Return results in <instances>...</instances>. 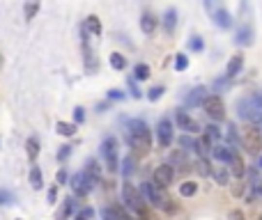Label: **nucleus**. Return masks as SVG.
<instances>
[{"label":"nucleus","instance_id":"obj_35","mask_svg":"<svg viewBox=\"0 0 262 220\" xmlns=\"http://www.w3.org/2000/svg\"><path fill=\"white\" fill-rule=\"evenodd\" d=\"M189 48H191V53H200L202 48H205V44H202V39L198 35H193L189 39Z\"/></svg>","mask_w":262,"mask_h":220},{"label":"nucleus","instance_id":"obj_7","mask_svg":"<svg viewBox=\"0 0 262 220\" xmlns=\"http://www.w3.org/2000/svg\"><path fill=\"white\" fill-rule=\"evenodd\" d=\"M202 110L207 113L212 122H223L226 119V103L218 94H207L205 101H202Z\"/></svg>","mask_w":262,"mask_h":220},{"label":"nucleus","instance_id":"obj_44","mask_svg":"<svg viewBox=\"0 0 262 220\" xmlns=\"http://www.w3.org/2000/svg\"><path fill=\"white\" fill-rule=\"evenodd\" d=\"M129 89H131V97H133V99L143 97V92L138 89V85H136V80H133V78H129Z\"/></svg>","mask_w":262,"mask_h":220},{"label":"nucleus","instance_id":"obj_46","mask_svg":"<svg viewBox=\"0 0 262 220\" xmlns=\"http://www.w3.org/2000/svg\"><path fill=\"white\" fill-rule=\"evenodd\" d=\"M228 220H246V216L242 209H232V211L228 213Z\"/></svg>","mask_w":262,"mask_h":220},{"label":"nucleus","instance_id":"obj_52","mask_svg":"<svg viewBox=\"0 0 262 220\" xmlns=\"http://www.w3.org/2000/svg\"><path fill=\"white\" fill-rule=\"evenodd\" d=\"M0 67H2V58H0Z\"/></svg>","mask_w":262,"mask_h":220},{"label":"nucleus","instance_id":"obj_43","mask_svg":"<svg viewBox=\"0 0 262 220\" xmlns=\"http://www.w3.org/2000/svg\"><path fill=\"white\" fill-rule=\"evenodd\" d=\"M46 200H49V204H55V200H58V186H51L46 191Z\"/></svg>","mask_w":262,"mask_h":220},{"label":"nucleus","instance_id":"obj_5","mask_svg":"<svg viewBox=\"0 0 262 220\" xmlns=\"http://www.w3.org/2000/svg\"><path fill=\"white\" fill-rule=\"evenodd\" d=\"M101 156L108 167V172H120V159H117V138L115 135H106L101 140Z\"/></svg>","mask_w":262,"mask_h":220},{"label":"nucleus","instance_id":"obj_48","mask_svg":"<svg viewBox=\"0 0 262 220\" xmlns=\"http://www.w3.org/2000/svg\"><path fill=\"white\" fill-rule=\"evenodd\" d=\"M79 216H83V218H85V220H90V218H92V216H95V211H92L90 206H85V209H81V211H79Z\"/></svg>","mask_w":262,"mask_h":220},{"label":"nucleus","instance_id":"obj_27","mask_svg":"<svg viewBox=\"0 0 262 220\" xmlns=\"http://www.w3.org/2000/svg\"><path fill=\"white\" fill-rule=\"evenodd\" d=\"M108 62H111V67H113L115 71H122V69H127V58H124L122 53H111V58H108Z\"/></svg>","mask_w":262,"mask_h":220},{"label":"nucleus","instance_id":"obj_8","mask_svg":"<svg viewBox=\"0 0 262 220\" xmlns=\"http://www.w3.org/2000/svg\"><path fill=\"white\" fill-rule=\"evenodd\" d=\"M69 186H71V193L76 195V197H85V195H90V191L95 188V186H92V181H90V179H87L83 172L71 175Z\"/></svg>","mask_w":262,"mask_h":220},{"label":"nucleus","instance_id":"obj_11","mask_svg":"<svg viewBox=\"0 0 262 220\" xmlns=\"http://www.w3.org/2000/svg\"><path fill=\"white\" fill-rule=\"evenodd\" d=\"M175 124H177V129H182L186 135H189V133H198V131H200L198 122H196L189 113H184V110H180V113L175 115Z\"/></svg>","mask_w":262,"mask_h":220},{"label":"nucleus","instance_id":"obj_17","mask_svg":"<svg viewBox=\"0 0 262 220\" xmlns=\"http://www.w3.org/2000/svg\"><path fill=\"white\" fill-rule=\"evenodd\" d=\"M214 18V23H216L221 30H228V28H232V16H230V12L226 7H216V12L212 14Z\"/></svg>","mask_w":262,"mask_h":220},{"label":"nucleus","instance_id":"obj_51","mask_svg":"<svg viewBox=\"0 0 262 220\" xmlns=\"http://www.w3.org/2000/svg\"><path fill=\"white\" fill-rule=\"evenodd\" d=\"M74 220H85V218H83V216H79V213H76V216H74Z\"/></svg>","mask_w":262,"mask_h":220},{"label":"nucleus","instance_id":"obj_33","mask_svg":"<svg viewBox=\"0 0 262 220\" xmlns=\"http://www.w3.org/2000/svg\"><path fill=\"white\" fill-rule=\"evenodd\" d=\"M226 140H228V147H230V149H235V145L239 142V135H237V131H235V126H232V124L228 126V131H226Z\"/></svg>","mask_w":262,"mask_h":220},{"label":"nucleus","instance_id":"obj_39","mask_svg":"<svg viewBox=\"0 0 262 220\" xmlns=\"http://www.w3.org/2000/svg\"><path fill=\"white\" fill-rule=\"evenodd\" d=\"M196 167H198V172H200L202 176H210V175H212V167L207 165V161H205V159H198Z\"/></svg>","mask_w":262,"mask_h":220},{"label":"nucleus","instance_id":"obj_23","mask_svg":"<svg viewBox=\"0 0 262 220\" xmlns=\"http://www.w3.org/2000/svg\"><path fill=\"white\" fill-rule=\"evenodd\" d=\"M26 154H28V161L35 163L37 156H39V140L37 138H28L26 140Z\"/></svg>","mask_w":262,"mask_h":220},{"label":"nucleus","instance_id":"obj_47","mask_svg":"<svg viewBox=\"0 0 262 220\" xmlns=\"http://www.w3.org/2000/svg\"><path fill=\"white\" fill-rule=\"evenodd\" d=\"M14 202V195L9 191H0V204H12Z\"/></svg>","mask_w":262,"mask_h":220},{"label":"nucleus","instance_id":"obj_30","mask_svg":"<svg viewBox=\"0 0 262 220\" xmlns=\"http://www.w3.org/2000/svg\"><path fill=\"white\" fill-rule=\"evenodd\" d=\"M147 78H149V67L147 64H143V62L136 64V67H133V80H147Z\"/></svg>","mask_w":262,"mask_h":220},{"label":"nucleus","instance_id":"obj_21","mask_svg":"<svg viewBox=\"0 0 262 220\" xmlns=\"http://www.w3.org/2000/svg\"><path fill=\"white\" fill-rule=\"evenodd\" d=\"M180 145H182V149H184V151H193V154H200V159H202L200 140H196V138H191V135H182V138H180Z\"/></svg>","mask_w":262,"mask_h":220},{"label":"nucleus","instance_id":"obj_15","mask_svg":"<svg viewBox=\"0 0 262 220\" xmlns=\"http://www.w3.org/2000/svg\"><path fill=\"white\" fill-rule=\"evenodd\" d=\"M242 69H244V58H242V55H232L226 64V78H235V76H239Z\"/></svg>","mask_w":262,"mask_h":220},{"label":"nucleus","instance_id":"obj_29","mask_svg":"<svg viewBox=\"0 0 262 220\" xmlns=\"http://www.w3.org/2000/svg\"><path fill=\"white\" fill-rule=\"evenodd\" d=\"M39 7H42L39 2H26V5H23V18H26V21H33V18L37 16V12H39Z\"/></svg>","mask_w":262,"mask_h":220},{"label":"nucleus","instance_id":"obj_9","mask_svg":"<svg viewBox=\"0 0 262 220\" xmlns=\"http://www.w3.org/2000/svg\"><path fill=\"white\" fill-rule=\"evenodd\" d=\"M173 138H175V133H173V119L164 117V119L157 124V140H159V145H161V147H170V145H173Z\"/></svg>","mask_w":262,"mask_h":220},{"label":"nucleus","instance_id":"obj_18","mask_svg":"<svg viewBox=\"0 0 262 220\" xmlns=\"http://www.w3.org/2000/svg\"><path fill=\"white\" fill-rule=\"evenodd\" d=\"M161 23H164V32H166V35H173L175 28H177V9L168 7L166 12H164V18H161Z\"/></svg>","mask_w":262,"mask_h":220},{"label":"nucleus","instance_id":"obj_26","mask_svg":"<svg viewBox=\"0 0 262 220\" xmlns=\"http://www.w3.org/2000/svg\"><path fill=\"white\" fill-rule=\"evenodd\" d=\"M55 131L65 135V138H71V135H76V124L74 122H55Z\"/></svg>","mask_w":262,"mask_h":220},{"label":"nucleus","instance_id":"obj_42","mask_svg":"<svg viewBox=\"0 0 262 220\" xmlns=\"http://www.w3.org/2000/svg\"><path fill=\"white\" fill-rule=\"evenodd\" d=\"M55 181H58V186L69 184V176H67V170H65V167H62V170H58V175H55Z\"/></svg>","mask_w":262,"mask_h":220},{"label":"nucleus","instance_id":"obj_28","mask_svg":"<svg viewBox=\"0 0 262 220\" xmlns=\"http://www.w3.org/2000/svg\"><path fill=\"white\" fill-rule=\"evenodd\" d=\"M196 193H198V184L196 181H184V184H180V195L182 197H193Z\"/></svg>","mask_w":262,"mask_h":220},{"label":"nucleus","instance_id":"obj_36","mask_svg":"<svg viewBox=\"0 0 262 220\" xmlns=\"http://www.w3.org/2000/svg\"><path fill=\"white\" fill-rule=\"evenodd\" d=\"M120 172H122L124 176H131V172H133V156H127V159L122 161V165H120Z\"/></svg>","mask_w":262,"mask_h":220},{"label":"nucleus","instance_id":"obj_16","mask_svg":"<svg viewBox=\"0 0 262 220\" xmlns=\"http://www.w3.org/2000/svg\"><path fill=\"white\" fill-rule=\"evenodd\" d=\"M226 167H228V172H230V176H235V179H244V176H246L244 161H242V156H239V154H235V156H232V161H230Z\"/></svg>","mask_w":262,"mask_h":220},{"label":"nucleus","instance_id":"obj_49","mask_svg":"<svg viewBox=\"0 0 262 220\" xmlns=\"http://www.w3.org/2000/svg\"><path fill=\"white\" fill-rule=\"evenodd\" d=\"M205 9H207V12H216V5H214L212 0H205Z\"/></svg>","mask_w":262,"mask_h":220},{"label":"nucleus","instance_id":"obj_40","mask_svg":"<svg viewBox=\"0 0 262 220\" xmlns=\"http://www.w3.org/2000/svg\"><path fill=\"white\" fill-rule=\"evenodd\" d=\"M205 135H207V138H212V140H216V138H221V131H218L216 124H207V129H205Z\"/></svg>","mask_w":262,"mask_h":220},{"label":"nucleus","instance_id":"obj_31","mask_svg":"<svg viewBox=\"0 0 262 220\" xmlns=\"http://www.w3.org/2000/svg\"><path fill=\"white\" fill-rule=\"evenodd\" d=\"M173 69H175V71H186V69H189V55H184V53H177V55H175Z\"/></svg>","mask_w":262,"mask_h":220},{"label":"nucleus","instance_id":"obj_6","mask_svg":"<svg viewBox=\"0 0 262 220\" xmlns=\"http://www.w3.org/2000/svg\"><path fill=\"white\" fill-rule=\"evenodd\" d=\"M242 142L248 154H255V156L262 154V133L255 124H246V129L242 131Z\"/></svg>","mask_w":262,"mask_h":220},{"label":"nucleus","instance_id":"obj_10","mask_svg":"<svg viewBox=\"0 0 262 220\" xmlns=\"http://www.w3.org/2000/svg\"><path fill=\"white\" fill-rule=\"evenodd\" d=\"M175 179V167L170 165V163H161V165L154 170V184L159 186V188H168V186L173 184Z\"/></svg>","mask_w":262,"mask_h":220},{"label":"nucleus","instance_id":"obj_34","mask_svg":"<svg viewBox=\"0 0 262 220\" xmlns=\"http://www.w3.org/2000/svg\"><path fill=\"white\" fill-rule=\"evenodd\" d=\"M164 92H166V88L164 85H157V88H152V89H147V101H159V99L164 97Z\"/></svg>","mask_w":262,"mask_h":220},{"label":"nucleus","instance_id":"obj_14","mask_svg":"<svg viewBox=\"0 0 262 220\" xmlns=\"http://www.w3.org/2000/svg\"><path fill=\"white\" fill-rule=\"evenodd\" d=\"M83 175L92 181V186L99 184V179H101V165L97 163V159H87L85 163V170H83Z\"/></svg>","mask_w":262,"mask_h":220},{"label":"nucleus","instance_id":"obj_45","mask_svg":"<svg viewBox=\"0 0 262 220\" xmlns=\"http://www.w3.org/2000/svg\"><path fill=\"white\" fill-rule=\"evenodd\" d=\"M127 97L122 89H108V99H113V101H122V99Z\"/></svg>","mask_w":262,"mask_h":220},{"label":"nucleus","instance_id":"obj_41","mask_svg":"<svg viewBox=\"0 0 262 220\" xmlns=\"http://www.w3.org/2000/svg\"><path fill=\"white\" fill-rule=\"evenodd\" d=\"M69 154H71V145H62L60 151H58V161H60V163H65V161L69 159Z\"/></svg>","mask_w":262,"mask_h":220},{"label":"nucleus","instance_id":"obj_12","mask_svg":"<svg viewBox=\"0 0 262 220\" xmlns=\"http://www.w3.org/2000/svg\"><path fill=\"white\" fill-rule=\"evenodd\" d=\"M207 97V89L205 88H193L186 97H184V108H198L202 106V101Z\"/></svg>","mask_w":262,"mask_h":220},{"label":"nucleus","instance_id":"obj_3","mask_svg":"<svg viewBox=\"0 0 262 220\" xmlns=\"http://www.w3.org/2000/svg\"><path fill=\"white\" fill-rule=\"evenodd\" d=\"M140 193L145 195V200H147L154 209H159V211H164V213H175V206L173 202H170V197L166 195V191L164 188H159L154 181H145L143 184V191Z\"/></svg>","mask_w":262,"mask_h":220},{"label":"nucleus","instance_id":"obj_1","mask_svg":"<svg viewBox=\"0 0 262 220\" xmlns=\"http://www.w3.org/2000/svg\"><path fill=\"white\" fill-rule=\"evenodd\" d=\"M124 133H127V140H129L131 147L147 149L152 145V131L143 119H127L124 122Z\"/></svg>","mask_w":262,"mask_h":220},{"label":"nucleus","instance_id":"obj_2","mask_svg":"<svg viewBox=\"0 0 262 220\" xmlns=\"http://www.w3.org/2000/svg\"><path fill=\"white\" fill-rule=\"evenodd\" d=\"M239 108V117L248 124H260L262 122V92H255L251 97H242L237 101Z\"/></svg>","mask_w":262,"mask_h":220},{"label":"nucleus","instance_id":"obj_37","mask_svg":"<svg viewBox=\"0 0 262 220\" xmlns=\"http://www.w3.org/2000/svg\"><path fill=\"white\" fill-rule=\"evenodd\" d=\"M74 211H76V200L74 197H67L65 200V206H62V216H69Z\"/></svg>","mask_w":262,"mask_h":220},{"label":"nucleus","instance_id":"obj_13","mask_svg":"<svg viewBox=\"0 0 262 220\" xmlns=\"http://www.w3.org/2000/svg\"><path fill=\"white\" fill-rule=\"evenodd\" d=\"M157 28H159V18L152 12H143V16H140V30L145 35H154Z\"/></svg>","mask_w":262,"mask_h":220},{"label":"nucleus","instance_id":"obj_38","mask_svg":"<svg viewBox=\"0 0 262 220\" xmlns=\"http://www.w3.org/2000/svg\"><path fill=\"white\" fill-rule=\"evenodd\" d=\"M83 122H85V108L76 106V108H74V124L79 126V124H83Z\"/></svg>","mask_w":262,"mask_h":220},{"label":"nucleus","instance_id":"obj_19","mask_svg":"<svg viewBox=\"0 0 262 220\" xmlns=\"http://www.w3.org/2000/svg\"><path fill=\"white\" fill-rule=\"evenodd\" d=\"M235 42L239 46H251V44H253V28H251V26H242L239 30H237Z\"/></svg>","mask_w":262,"mask_h":220},{"label":"nucleus","instance_id":"obj_4","mask_svg":"<svg viewBox=\"0 0 262 220\" xmlns=\"http://www.w3.org/2000/svg\"><path fill=\"white\" fill-rule=\"evenodd\" d=\"M122 202L127 204V209L133 211L138 218H147V211H145V200H143V193H140L136 186L131 184L129 179L122 184Z\"/></svg>","mask_w":262,"mask_h":220},{"label":"nucleus","instance_id":"obj_24","mask_svg":"<svg viewBox=\"0 0 262 220\" xmlns=\"http://www.w3.org/2000/svg\"><path fill=\"white\" fill-rule=\"evenodd\" d=\"M83 28H85V32H90V35H95V37L101 35V21H99L95 14L85 18V26H83Z\"/></svg>","mask_w":262,"mask_h":220},{"label":"nucleus","instance_id":"obj_50","mask_svg":"<svg viewBox=\"0 0 262 220\" xmlns=\"http://www.w3.org/2000/svg\"><path fill=\"white\" fill-rule=\"evenodd\" d=\"M255 167H258V170H262V154L258 156V161H255Z\"/></svg>","mask_w":262,"mask_h":220},{"label":"nucleus","instance_id":"obj_25","mask_svg":"<svg viewBox=\"0 0 262 220\" xmlns=\"http://www.w3.org/2000/svg\"><path fill=\"white\" fill-rule=\"evenodd\" d=\"M212 154H214L221 163H226V165H228V163L232 161V156H235V149H230V147H214Z\"/></svg>","mask_w":262,"mask_h":220},{"label":"nucleus","instance_id":"obj_22","mask_svg":"<svg viewBox=\"0 0 262 220\" xmlns=\"http://www.w3.org/2000/svg\"><path fill=\"white\" fill-rule=\"evenodd\" d=\"M101 218L104 220H129V216L120 206H104L101 209Z\"/></svg>","mask_w":262,"mask_h":220},{"label":"nucleus","instance_id":"obj_20","mask_svg":"<svg viewBox=\"0 0 262 220\" xmlns=\"http://www.w3.org/2000/svg\"><path fill=\"white\" fill-rule=\"evenodd\" d=\"M28 181H30V186H33L35 191H42V188H44L42 167H39V165H33V167H30V172H28Z\"/></svg>","mask_w":262,"mask_h":220},{"label":"nucleus","instance_id":"obj_32","mask_svg":"<svg viewBox=\"0 0 262 220\" xmlns=\"http://www.w3.org/2000/svg\"><path fill=\"white\" fill-rule=\"evenodd\" d=\"M214 175V179H216L218 186H228V181H230V172H228V167H218L216 172H212Z\"/></svg>","mask_w":262,"mask_h":220}]
</instances>
